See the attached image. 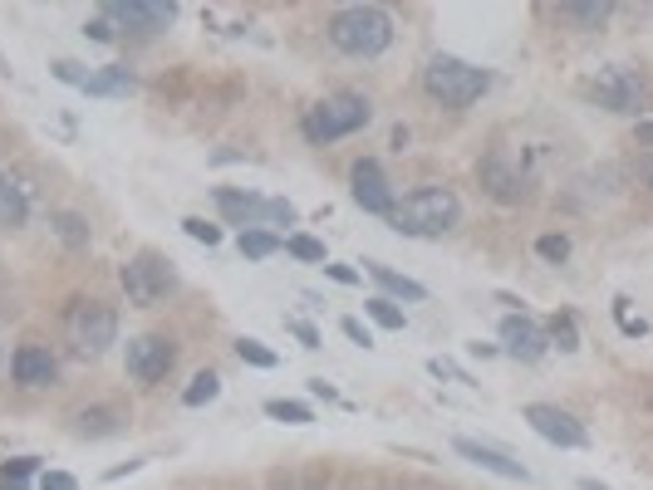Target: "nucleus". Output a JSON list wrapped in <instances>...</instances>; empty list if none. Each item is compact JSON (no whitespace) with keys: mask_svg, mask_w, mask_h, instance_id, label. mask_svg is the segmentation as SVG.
<instances>
[{"mask_svg":"<svg viewBox=\"0 0 653 490\" xmlns=\"http://www.w3.org/2000/svg\"><path fill=\"white\" fill-rule=\"evenodd\" d=\"M325 274H329L335 284H359V270H354V265H335V260H329Z\"/></svg>","mask_w":653,"mask_h":490,"instance_id":"nucleus-41","label":"nucleus"},{"mask_svg":"<svg viewBox=\"0 0 653 490\" xmlns=\"http://www.w3.org/2000/svg\"><path fill=\"white\" fill-rule=\"evenodd\" d=\"M55 78L70 88H84V78H89V69L80 64V59H55Z\"/></svg>","mask_w":653,"mask_h":490,"instance_id":"nucleus-34","label":"nucleus"},{"mask_svg":"<svg viewBox=\"0 0 653 490\" xmlns=\"http://www.w3.org/2000/svg\"><path fill=\"white\" fill-rule=\"evenodd\" d=\"M457 221H462V201H457L452 186H418V192L398 196L394 216H388V225L408 241H437Z\"/></svg>","mask_w":653,"mask_h":490,"instance_id":"nucleus-1","label":"nucleus"},{"mask_svg":"<svg viewBox=\"0 0 653 490\" xmlns=\"http://www.w3.org/2000/svg\"><path fill=\"white\" fill-rule=\"evenodd\" d=\"M64 339L74 343L80 358H104L119 343V309L104 299H74L64 309Z\"/></svg>","mask_w":653,"mask_h":490,"instance_id":"nucleus-5","label":"nucleus"},{"mask_svg":"<svg viewBox=\"0 0 653 490\" xmlns=\"http://www.w3.org/2000/svg\"><path fill=\"white\" fill-rule=\"evenodd\" d=\"M501 353H511L516 363H541L551 353L545 323H535L531 314H506L501 319Z\"/></svg>","mask_w":653,"mask_h":490,"instance_id":"nucleus-14","label":"nucleus"},{"mask_svg":"<svg viewBox=\"0 0 653 490\" xmlns=\"http://www.w3.org/2000/svg\"><path fill=\"white\" fill-rule=\"evenodd\" d=\"M452 451H457V456H462V461H472V466L492 470V476H501V480H525V486H531V470H525L516 456H506L501 446H486V441L457 437V441H452Z\"/></svg>","mask_w":653,"mask_h":490,"instance_id":"nucleus-17","label":"nucleus"},{"mask_svg":"<svg viewBox=\"0 0 653 490\" xmlns=\"http://www.w3.org/2000/svg\"><path fill=\"white\" fill-rule=\"evenodd\" d=\"M74 431H80V437H119L123 417H119V407H84L80 417H74Z\"/></svg>","mask_w":653,"mask_h":490,"instance_id":"nucleus-21","label":"nucleus"},{"mask_svg":"<svg viewBox=\"0 0 653 490\" xmlns=\"http://www.w3.org/2000/svg\"><path fill=\"white\" fill-rule=\"evenodd\" d=\"M80 94H89V98H129V94H138V74H133L129 64H104V69H94V74L84 78Z\"/></svg>","mask_w":653,"mask_h":490,"instance_id":"nucleus-19","label":"nucleus"},{"mask_svg":"<svg viewBox=\"0 0 653 490\" xmlns=\"http://www.w3.org/2000/svg\"><path fill=\"white\" fill-rule=\"evenodd\" d=\"M427 372H433V378H447V382H462V388H476L472 372L457 368V363H447V358H433V363H427Z\"/></svg>","mask_w":653,"mask_h":490,"instance_id":"nucleus-33","label":"nucleus"},{"mask_svg":"<svg viewBox=\"0 0 653 490\" xmlns=\"http://www.w3.org/2000/svg\"><path fill=\"white\" fill-rule=\"evenodd\" d=\"M374 123V103L354 88H339V94L319 98L315 108H305V137L310 143H339V137H354Z\"/></svg>","mask_w":653,"mask_h":490,"instance_id":"nucleus-4","label":"nucleus"},{"mask_svg":"<svg viewBox=\"0 0 653 490\" xmlns=\"http://www.w3.org/2000/svg\"><path fill=\"white\" fill-rule=\"evenodd\" d=\"M329 45L349 59H378L394 45V15L384 5H339L325 25Z\"/></svg>","mask_w":653,"mask_h":490,"instance_id":"nucleus-2","label":"nucleus"},{"mask_svg":"<svg viewBox=\"0 0 653 490\" xmlns=\"http://www.w3.org/2000/svg\"><path fill=\"white\" fill-rule=\"evenodd\" d=\"M310 392H315V397H325V402H339V392L329 388V378H310Z\"/></svg>","mask_w":653,"mask_h":490,"instance_id":"nucleus-43","label":"nucleus"},{"mask_svg":"<svg viewBox=\"0 0 653 490\" xmlns=\"http://www.w3.org/2000/svg\"><path fill=\"white\" fill-rule=\"evenodd\" d=\"M349 196H354L359 211L384 216V221L398 206V196H394V186H388V172H384L378 157H354V167H349Z\"/></svg>","mask_w":653,"mask_h":490,"instance_id":"nucleus-10","label":"nucleus"},{"mask_svg":"<svg viewBox=\"0 0 653 490\" xmlns=\"http://www.w3.org/2000/svg\"><path fill=\"white\" fill-rule=\"evenodd\" d=\"M521 417H525V427H531L535 437L551 441V446H560V451H584V446H590L584 421H575L570 412L555 407V402H525Z\"/></svg>","mask_w":653,"mask_h":490,"instance_id":"nucleus-9","label":"nucleus"},{"mask_svg":"<svg viewBox=\"0 0 653 490\" xmlns=\"http://www.w3.org/2000/svg\"><path fill=\"white\" fill-rule=\"evenodd\" d=\"M467 353H472V358H496V353H501V343L476 339V343H467Z\"/></svg>","mask_w":653,"mask_h":490,"instance_id":"nucleus-42","label":"nucleus"},{"mask_svg":"<svg viewBox=\"0 0 653 490\" xmlns=\"http://www.w3.org/2000/svg\"><path fill=\"white\" fill-rule=\"evenodd\" d=\"M5 476H21V480H31V476H40V456H15V461H5Z\"/></svg>","mask_w":653,"mask_h":490,"instance_id":"nucleus-37","label":"nucleus"},{"mask_svg":"<svg viewBox=\"0 0 653 490\" xmlns=\"http://www.w3.org/2000/svg\"><path fill=\"white\" fill-rule=\"evenodd\" d=\"M40 490H80L70 470H40Z\"/></svg>","mask_w":653,"mask_h":490,"instance_id":"nucleus-39","label":"nucleus"},{"mask_svg":"<svg viewBox=\"0 0 653 490\" xmlns=\"http://www.w3.org/2000/svg\"><path fill=\"white\" fill-rule=\"evenodd\" d=\"M614 314H619V323H624V333H633V339H639V333H649V319H633L629 314V299H614Z\"/></svg>","mask_w":653,"mask_h":490,"instance_id":"nucleus-36","label":"nucleus"},{"mask_svg":"<svg viewBox=\"0 0 653 490\" xmlns=\"http://www.w3.org/2000/svg\"><path fill=\"white\" fill-rule=\"evenodd\" d=\"M286 255H290V260H300V265H325L329 260L325 245H319L315 235H300V231L286 241Z\"/></svg>","mask_w":653,"mask_h":490,"instance_id":"nucleus-28","label":"nucleus"},{"mask_svg":"<svg viewBox=\"0 0 653 490\" xmlns=\"http://www.w3.org/2000/svg\"><path fill=\"white\" fill-rule=\"evenodd\" d=\"M266 417L286 421V427H310V421H315V412H310L305 402H290V397H270V402H266Z\"/></svg>","mask_w":653,"mask_h":490,"instance_id":"nucleus-27","label":"nucleus"},{"mask_svg":"<svg viewBox=\"0 0 653 490\" xmlns=\"http://www.w3.org/2000/svg\"><path fill=\"white\" fill-rule=\"evenodd\" d=\"M0 78H11V59L0 54Z\"/></svg>","mask_w":653,"mask_h":490,"instance_id":"nucleus-48","label":"nucleus"},{"mask_svg":"<svg viewBox=\"0 0 653 490\" xmlns=\"http://www.w3.org/2000/svg\"><path fill=\"white\" fill-rule=\"evenodd\" d=\"M580 490H609L604 480H594V476H580Z\"/></svg>","mask_w":653,"mask_h":490,"instance_id":"nucleus-47","label":"nucleus"},{"mask_svg":"<svg viewBox=\"0 0 653 490\" xmlns=\"http://www.w3.org/2000/svg\"><path fill=\"white\" fill-rule=\"evenodd\" d=\"M104 15L113 20V29H133V35H162L178 20V5L168 0H109Z\"/></svg>","mask_w":653,"mask_h":490,"instance_id":"nucleus-11","label":"nucleus"},{"mask_svg":"<svg viewBox=\"0 0 653 490\" xmlns=\"http://www.w3.org/2000/svg\"><path fill=\"white\" fill-rule=\"evenodd\" d=\"M290 490H319V486H290Z\"/></svg>","mask_w":653,"mask_h":490,"instance_id":"nucleus-49","label":"nucleus"},{"mask_svg":"<svg viewBox=\"0 0 653 490\" xmlns=\"http://www.w3.org/2000/svg\"><path fill=\"white\" fill-rule=\"evenodd\" d=\"M237 358L241 363H246V368H276V348H266V343H261V339H251V333H246V339H237Z\"/></svg>","mask_w":653,"mask_h":490,"instance_id":"nucleus-30","label":"nucleus"},{"mask_svg":"<svg viewBox=\"0 0 653 490\" xmlns=\"http://www.w3.org/2000/svg\"><path fill=\"white\" fill-rule=\"evenodd\" d=\"M364 314L378 323V329H388V333L408 329V309H403V304H394V299H388V294H368Z\"/></svg>","mask_w":653,"mask_h":490,"instance_id":"nucleus-22","label":"nucleus"},{"mask_svg":"<svg viewBox=\"0 0 653 490\" xmlns=\"http://www.w3.org/2000/svg\"><path fill=\"white\" fill-rule=\"evenodd\" d=\"M119 284H123V294H129L133 309H158V304L178 290V270H172L168 255L138 250L133 260L119 265Z\"/></svg>","mask_w":653,"mask_h":490,"instance_id":"nucleus-6","label":"nucleus"},{"mask_svg":"<svg viewBox=\"0 0 653 490\" xmlns=\"http://www.w3.org/2000/svg\"><path fill=\"white\" fill-rule=\"evenodd\" d=\"M545 339H551V348L575 353L580 348V319H575V314H555V319L545 323Z\"/></svg>","mask_w":653,"mask_h":490,"instance_id":"nucleus-26","label":"nucleus"},{"mask_svg":"<svg viewBox=\"0 0 653 490\" xmlns=\"http://www.w3.org/2000/svg\"><path fill=\"white\" fill-rule=\"evenodd\" d=\"M476 182H482V192L492 196L496 206H521L525 192H531V186H525V176L516 172V167L506 162L501 152H486L482 162H476Z\"/></svg>","mask_w":653,"mask_h":490,"instance_id":"nucleus-13","label":"nucleus"},{"mask_svg":"<svg viewBox=\"0 0 653 490\" xmlns=\"http://www.w3.org/2000/svg\"><path fill=\"white\" fill-rule=\"evenodd\" d=\"M11 378L21 382V388L40 392V388H55V378H60V358H55L45 343H21L11 358Z\"/></svg>","mask_w":653,"mask_h":490,"instance_id":"nucleus-15","label":"nucleus"},{"mask_svg":"<svg viewBox=\"0 0 653 490\" xmlns=\"http://www.w3.org/2000/svg\"><path fill=\"white\" fill-rule=\"evenodd\" d=\"M590 98L609 113H643L649 103V78L629 64H604L600 74L590 78Z\"/></svg>","mask_w":653,"mask_h":490,"instance_id":"nucleus-7","label":"nucleus"},{"mask_svg":"<svg viewBox=\"0 0 653 490\" xmlns=\"http://www.w3.org/2000/svg\"><path fill=\"white\" fill-rule=\"evenodd\" d=\"M609 15H614L609 0H565V5H560V20L570 29H580V35L604 29V25H609Z\"/></svg>","mask_w":653,"mask_h":490,"instance_id":"nucleus-20","label":"nucleus"},{"mask_svg":"<svg viewBox=\"0 0 653 490\" xmlns=\"http://www.w3.org/2000/svg\"><path fill=\"white\" fill-rule=\"evenodd\" d=\"M364 270H368V280H374L394 304H398V299H413V304H423V299H427V284H418L413 274L394 270V265H384V260H364Z\"/></svg>","mask_w":653,"mask_h":490,"instance_id":"nucleus-18","label":"nucleus"},{"mask_svg":"<svg viewBox=\"0 0 653 490\" xmlns=\"http://www.w3.org/2000/svg\"><path fill=\"white\" fill-rule=\"evenodd\" d=\"M633 137H639V143H653V118H639V127H633Z\"/></svg>","mask_w":653,"mask_h":490,"instance_id":"nucleus-45","label":"nucleus"},{"mask_svg":"<svg viewBox=\"0 0 653 490\" xmlns=\"http://www.w3.org/2000/svg\"><path fill=\"white\" fill-rule=\"evenodd\" d=\"M0 490H31V480H21V476H5V470H0Z\"/></svg>","mask_w":653,"mask_h":490,"instance_id":"nucleus-44","label":"nucleus"},{"mask_svg":"<svg viewBox=\"0 0 653 490\" xmlns=\"http://www.w3.org/2000/svg\"><path fill=\"white\" fill-rule=\"evenodd\" d=\"M300 211L286 201V196H270V225H295Z\"/></svg>","mask_w":653,"mask_h":490,"instance_id":"nucleus-38","label":"nucleus"},{"mask_svg":"<svg viewBox=\"0 0 653 490\" xmlns=\"http://www.w3.org/2000/svg\"><path fill=\"white\" fill-rule=\"evenodd\" d=\"M535 255H541V260H551V265H565L575 255V241L565 231H545L541 241H535Z\"/></svg>","mask_w":653,"mask_h":490,"instance_id":"nucleus-29","label":"nucleus"},{"mask_svg":"<svg viewBox=\"0 0 653 490\" xmlns=\"http://www.w3.org/2000/svg\"><path fill=\"white\" fill-rule=\"evenodd\" d=\"M237 250L246 255V260H270L276 250H286V241H280L276 231H241L237 235Z\"/></svg>","mask_w":653,"mask_h":490,"instance_id":"nucleus-25","label":"nucleus"},{"mask_svg":"<svg viewBox=\"0 0 653 490\" xmlns=\"http://www.w3.org/2000/svg\"><path fill=\"white\" fill-rule=\"evenodd\" d=\"M339 329H344L349 343H359V348H374V333H368L359 319H339Z\"/></svg>","mask_w":653,"mask_h":490,"instance_id":"nucleus-40","label":"nucleus"},{"mask_svg":"<svg viewBox=\"0 0 653 490\" xmlns=\"http://www.w3.org/2000/svg\"><path fill=\"white\" fill-rule=\"evenodd\" d=\"M286 329L300 339V348H310V353H315V348H325V343H319V329H315V323H310V319H290V314H286Z\"/></svg>","mask_w":653,"mask_h":490,"instance_id":"nucleus-35","label":"nucleus"},{"mask_svg":"<svg viewBox=\"0 0 653 490\" xmlns=\"http://www.w3.org/2000/svg\"><path fill=\"white\" fill-rule=\"evenodd\" d=\"M182 231H188L197 245H211V250L221 245V225H211L207 216H182Z\"/></svg>","mask_w":653,"mask_h":490,"instance_id":"nucleus-31","label":"nucleus"},{"mask_svg":"<svg viewBox=\"0 0 653 490\" xmlns=\"http://www.w3.org/2000/svg\"><path fill=\"white\" fill-rule=\"evenodd\" d=\"M35 211V182L25 172L0 176V231H21Z\"/></svg>","mask_w":653,"mask_h":490,"instance_id":"nucleus-16","label":"nucleus"},{"mask_svg":"<svg viewBox=\"0 0 653 490\" xmlns=\"http://www.w3.org/2000/svg\"><path fill=\"white\" fill-rule=\"evenodd\" d=\"M221 397V372L217 368H202L197 378L188 382V392H182V407H207V402Z\"/></svg>","mask_w":653,"mask_h":490,"instance_id":"nucleus-24","label":"nucleus"},{"mask_svg":"<svg viewBox=\"0 0 653 490\" xmlns=\"http://www.w3.org/2000/svg\"><path fill=\"white\" fill-rule=\"evenodd\" d=\"M211 201H217V211H221V221L227 225H241V231H270V196L251 192V186H217Z\"/></svg>","mask_w":653,"mask_h":490,"instance_id":"nucleus-12","label":"nucleus"},{"mask_svg":"<svg viewBox=\"0 0 653 490\" xmlns=\"http://www.w3.org/2000/svg\"><path fill=\"white\" fill-rule=\"evenodd\" d=\"M639 176H643V186L653 192V157H643V167H639Z\"/></svg>","mask_w":653,"mask_h":490,"instance_id":"nucleus-46","label":"nucleus"},{"mask_svg":"<svg viewBox=\"0 0 653 490\" xmlns=\"http://www.w3.org/2000/svg\"><path fill=\"white\" fill-rule=\"evenodd\" d=\"M84 39H94V45H113V39H119V29H113V20L99 10V15L84 20Z\"/></svg>","mask_w":653,"mask_h":490,"instance_id":"nucleus-32","label":"nucleus"},{"mask_svg":"<svg viewBox=\"0 0 653 490\" xmlns=\"http://www.w3.org/2000/svg\"><path fill=\"white\" fill-rule=\"evenodd\" d=\"M50 231L60 235L64 245H74V250H80V245H89V221H84L80 211H50Z\"/></svg>","mask_w":653,"mask_h":490,"instance_id":"nucleus-23","label":"nucleus"},{"mask_svg":"<svg viewBox=\"0 0 653 490\" xmlns=\"http://www.w3.org/2000/svg\"><path fill=\"white\" fill-rule=\"evenodd\" d=\"M486 88H492V69L472 64V59L433 54L423 69V94L443 108H472L476 98H486Z\"/></svg>","mask_w":653,"mask_h":490,"instance_id":"nucleus-3","label":"nucleus"},{"mask_svg":"<svg viewBox=\"0 0 653 490\" xmlns=\"http://www.w3.org/2000/svg\"><path fill=\"white\" fill-rule=\"evenodd\" d=\"M123 368H129L133 382L158 388V382H168L172 368H178V343H172L168 333H138V339H129V348H123Z\"/></svg>","mask_w":653,"mask_h":490,"instance_id":"nucleus-8","label":"nucleus"}]
</instances>
